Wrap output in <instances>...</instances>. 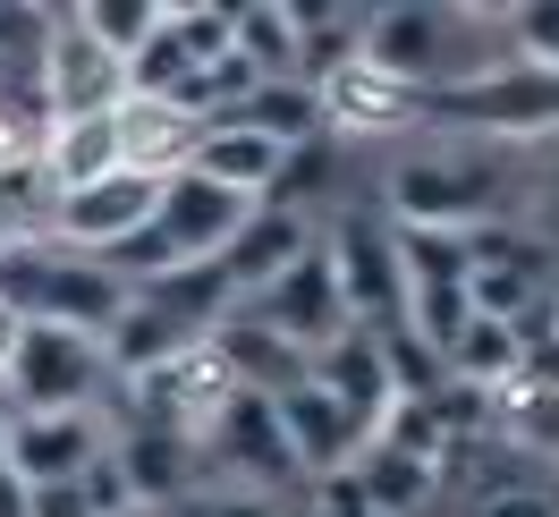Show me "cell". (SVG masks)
<instances>
[{"label":"cell","mask_w":559,"mask_h":517,"mask_svg":"<svg viewBox=\"0 0 559 517\" xmlns=\"http://www.w3.org/2000/svg\"><path fill=\"white\" fill-rule=\"evenodd\" d=\"M128 103V60L76 26L69 9L43 17V69H35V119H103Z\"/></svg>","instance_id":"8"},{"label":"cell","mask_w":559,"mask_h":517,"mask_svg":"<svg viewBox=\"0 0 559 517\" xmlns=\"http://www.w3.org/2000/svg\"><path fill=\"white\" fill-rule=\"evenodd\" d=\"M500 51H509V60H525V69H551V77H559V0L509 9V26H500Z\"/></svg>","instance_id":"24"},{"label":"cell","mask_w":559,"mask_h":517,"mask_svg":"<svg viewBox=\"0 0 559 517\" xmlns=\"http://www.w3.org/2000/svg\"><path fill=\"white\" fill-rule=\"evenodd\" d=\"M9 408L17 415H103L94 399L119 390V365L94 331H69V322H26V340L9 356Z\"/></svg>","instance_id":"4"},{"label":"cell","mask_w":559,"mask_h":517,"mask_svg":"<svg viewBox=\"0 0 559 517\" xmlns=\"http://www.w3.org/2000/svg\"><path fill=\"white\" fill-rule=\"evenodd\" d=\"M26 517H94V509H85L76 483H35V492H26Z\"/></svg>","instance_id":"27"},{"label":"cell","mask_w":559,"mask_h":517,"mask_svg":"<svg viewBox=\"0 0 559 517\" xmlns=\"http://www.w3.org/2000/svg\"><path fill=\"white\" fill-rule=\"evenodd\" d=\"M466 517H559V492L534 475H509V483H484Z\"/></svg>","instance_id":"26"},{"label":"cell","mask_w":559,"mask_h":517,"mask_svg":"<svg viewBox=\"0 0 559 517\" xmlns=\"http://www.w3.org/2000/svg\"><path fill=\"white\" fill-rule=\"evenodd\" d=\"M26 153H35V119H26V110H9V103H0V171H17Z\"/></svg>","instance_id":"28"},{"label":"cell","mask_w":559,"mask_h":517,"mask_svg":"<svg viewBox=\"0 0 559 517\" xmlns=\"http://www.w3.org/2000/svg\"><path fill=\"white\" fill-rule=\"evenodd\" d=\"M314 238H322V255H331V272H340V297H348L356 331H407V272H399L390 212H340Z\"/></svg>","instance_id":"6"},{"label":"cell","mask_w":559,"mask_h":517,"mask_svg":"<svg viewBox=\"0 0 559 517\" xmlns=\"http://www.w3.org/2000/svg\"><path fill=\"white\" fill-rule=\"evenodd\" d=\"M195 144H204V119L187 103H162V94H128V103H119V171L170 187V178L195 162Z\"/></svg>","instance_id":"14"},{"label":"cell","mask_w":559,"mask_h":517,"mask_svg":"<svg viewBox=\"0 0 559 517\" xmlns=\"http://www.w3.org/2000/svg\"><path fill=\"white\" fill-rule=\"evenodd\" d=\"M525 365V331L509 322V314H466L457 322L450 356H441V374L450 381H475V390H491V381H509Z\"/></svg>","instance_id":"20"},{"label":"cell","mask_w":559,"mask_h":517,"mask_svg":"<svg viewBox=\"0 0 559 517\" xmlns=\"http://www.w3.org/2000/svg\"><path fill=\"white\" fill-rule=\"evenodd\" d=\"M306 246H314V221H306L297 204H254V221L238 230V246L221 255V280L246 297V289H263L272 272H288Z\"/></svg>","instance_id":"17"},{"label":"cell","mask_w":559,"mask_h":517,"mask_svg":"<svg viewBox=\"0 0 559 517\" xmlns=\"http://www.w3.org/2000/svg\"><path fill=\"white\" fill-rule=\"evenodd\" d=\"M0 297L26 314V322H69V331H94L103 340L119 306H128V280L94 263V255H69V246H17L0 255Z\"/></svg>","instance_id":"3"},{"label":"cell","mask_w":559,"mask_h":517,"mask_svg":"<svg viewBox=\"0 0 559 517\" xmlns=\"http://www.w3.org/2000/svg\"><path fill=\"white\" fill-rule=\"evenodd\" d=\"M110 449V424L103 415H0V458H9V475L26 483H76L94 458Z\"/></svg>","instance_id":"11"},{"label":"cell","mask_w":559,"mask_h":517,"mask_svg":"<svg viewBox=\"0 0 559 517\" xmlns=\"http://www.w3.org/2000/svg\"><path fill=\"white\" fill-rule=\"evenodd\" d=\"M136 517H153V509H136Z\"/></svg>","instance_id":"31"},{"label":"cell","mask_w":559,"mask_h":517,"mask_svg":"<svg viewBox=\"0 0 559 517\" xmlns=\"http://www.w3.org/2000/svg\"><path fill=\"white\" fill-rule=\"evenodd\" d=\"M153 204H162V187H153V178H136V171H110V178H94V187H69V196L51 204V246L110 263L119 246L144 238Z\"/></svg>","instance_id":"9"},{"label":"cell","mask_w":559,"mask_h":517,"mask_svg":"<svg viewBox=\"0 0 559 517\" xmlns=\"http://www.w3.org/2000/svg\"><path fill=\"white\" fill-rule=\"evenodd\" d=\"M195 458H204V483H246V492H306V467L280 433V408L263 390H238L229 408L195 433Z\"/></svg>","instance_id":"5"},{"label":"cell","mask_w":559,"mask_h":517,"mask_svg":"<svg viewBox=\"0 0 559 517\" xmlns=\"http://www.w3.org/2000/svg\"><path fill=\"white\" fill-rule=\"evenodd\" d=\"M340 475H348L356 492L373 501V517H416L424 501L441 492V467H432V458H416V449H399V442H382V433L356 449Z\"/></svg>","instance_id":"19"},{"label":"cell","mask_w":559,"mask_h":517,"mask_svg":"<svg viewBox=\"0 0 559 517\" xmlns=\"http://www.w3.org/2000/svg\"><path fill=\"white\" fill-rule=\"evenodd\" d=\"M288 517H306V509H288Z\"/></svg>","instance_id":"30"},{"label":"cell","mask_w":559,"mask_h":517,"mask_svg":"<svg viewBox=\"0 0 559 517\" xmlns=\"http://www.w3.org/2000/svg\"><path fill=\"white\" fill-rule=\"evenodd\" d=\"M35 162H43V178H51L60 196L110 178L119 171V110H103V119H43L35 128Z\"/></svg>","instance_id":"18"},{"label":"cell","mask_w":559,"mask_h":517,"mask_svg":"<svg viewBox=\"0 0 559 517\" xmlns=\"http://www.w3.org/2000/svg\"><path fill=\"white\" fill-rule=\"evenodd\" d=\"M51 204H60V187L43 178L35 153H26L17 171H0V255H17V246H43V238H51Z\"/></svg>","instance_id":"22"},{"label":"cell","mask_w":559,"mask_h":517,"mask_svg":"<svg viewBox=\"0 0 559 517\" xmlns=\"http://www.w3.org/2000/svg\"><path fill=\"white\" fill-rule=\"evenodd\" d=\"M110 458H119V475L136 492V509H170L178 492L204 483L195 442H187V433H162V424H110Z\"/></svg>","instance_id":"15"},{"label":"cell","mask_w":559,"mask_h":517,"mask_svg":"<svg viewBox=\"0 0 559 517\" xmlns=\"http://www.w3.org/2000/svg\"><path fill=\"white\" fill-rule=\"evenodd\" d=\"M297 153H306V144H280V137H263V128H246V119H204V144H195L187 171L212 178V187H229V196H246V204H272Z\"/></svg>","instance_id":"12"},{"label":"cell","mask_w":559,"mask_h":517,"mask_svg":"<svg viewBox=\"0 0 559 517\" xmlns=\"http://www.w3.org/2000/svg\"><path fill=\"white\" fill-rule=\"evenodd\" d=\"M314 103H322V128H331V137H416V128H432V94L399 85V77L373 69L365 51H356L348 69L322 77Z\"/></svg>","instance_id":"10"},{"label":"cell","mask_w":559,"mask_h":517,"mask_svg":"<svg viewBox=\"0 0 559 517\" xmlns=\"http://www.w3.org/2000/svg\"><path fill=\"white\" fill-rule=\"evenodd\" d=\"M306 381H314L322 399H340V408H348L365 433H373V424L390 415V399H399V374H390V340H382V331H356V322H348V331H340L331 348H314Z\"/></svg>","instance_id":"13"},{"label":"cell","mask_w":559,"mask_h":517,"mask_svg":"<svg viewBox=\"0 0 559 517\" xmlns=\"http://www.w3.org/2000/svg\"><path fill=\"white\" fill-rule=\"evenodd\" d=\"M17 340H26V314L0 297V381H9V356H17Z\"/></svg>","instance_id":"29"},{"label":"cell","mask_w":559,"mask_h":517,"mask_svg":"<svg viewBox=\"0 0 559 517\" xmlns=\"http://www.w3.org/2000/svg\"><path fill=\"white\" fill-rule=\"evenodd\" d=\"M280 408V433H288V449H297V467H306V483H322V475H340L356 449L373 442L365 424H356L340 399H322L314 381H297V390H280L272 399Z\"/></svg>","instance_id":"16"},{"label":"cell","mask_w":559,"mask_h":517,"mask_svg":"<svg viewBox=\"0 0 559 517\" xmlns=\"http://www.w3.org/2000/svg\"><path fill=\"white\" fill-rule=\"evenodd\" d=\"M390 230H457V238H475V230H500L509 221V196H518V171L500 162V144H424L407 153L399 171H390Z\"/></svg>","instance_id":"1"},{"label":"cell","mask_w":559,"mask_h":517,"mask_svg":"<svg viewBox=\"0 0 559 517\" xmlns=\"http://www.w3.org/2000/svg\"><path fill=\"white\" fill-rule=\"evenodd\" d=\"M432 128L475 137V144H500V153H543V144H559V77L525 69V60L500 51L484 77L432 94Z\"/></svg>","instance_id":"2"},{"label":"cell","mask_w":559,"mask_h":517,"mask_svg":"<svg viewBox=\"0 0 559 517\" xmlns=\"http://www.w3.org/2000/svg\"><path fill=\"white\" fill-rule=\"evenodd\" d=\"M69 17L103 43L110 60H136L144 43H153V26H162V0H76Z\"/></svg>","instance_id":"23"},{"label":"cell","mask_w":559,"mask_h":517,"mask_svg":"<svg viewBox=\"0 0 559 517\" xmlns=\"http://www.w3.org/2000/svg\"><path fill=\"white\" fill-rule=\"evenodd\" d=\"M229 51H238L246 69L263 77V85H297V17H288V0H254V9H229Z\"/></svg>","instance_id":"21"},{"label":"cell","mask_w":559,"mask_h":517,"mask_svg":"<svg viewBox=\"0 0 559 517\" xmlns=\"http://www.w3.org/2000/svg\"><path fill=\"white\" fill-rule=\"evenodd\" d=\"M229 314H246L254 331H272V340H288V348H331L340 331H348V297H340V272H331V255H322V238L288 263V272H272L263 289H246Z\"/></svg>","instance_id":"7"},{"label":"cell","mask_w":559,"mask_h":517,"mask_svg":"<svg viewBox=\"0 0 559 517\" xmlns=\"http://www.w3.org/2000/svg\"><path fill=\"white\" fill-rule=\"evenodd\" d=\"M153 517H288V501L246 492V483H195V492H178L170 509H153Z\"/></svg>","instance_id":"25"}]
</instances>
